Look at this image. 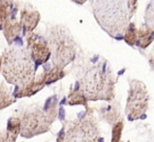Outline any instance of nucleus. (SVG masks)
I'll return each mask as SVG.
<instances>
[{
    "mask_svg": "<svg viewBox=\"0 0 154 142\" xmlns=\"http://www.w3.org/2000/svg\"><path fill=\"white\" fill-rule=\"evenodd\" d=\"M45 86V84L43 82V79L39 74L38 76H35V78L26 84L22 85V86H16L13 92V96L15 99L31 97V96L37 94L39 91H41Z\"/></svg>",
    "mask_w": 154,
    "mask_h": 142,
    "instance_id": "obj_10",
    "label": "nucleus"
},
{
    "mask_svg": "<svg viewBox=\"0 0 154 142\" xmlns=\"http://www.w3.org/2000/svg\"><path fill=\"white\" fill-rule=\"evenodd\" d=\"M1 68H2V58H1V55H0V73H1Z\"/></svg>",
    "mask_w": 154,
    "mask_h": 142,
    "instance_id": "obj_27",
    "label": "nucleus"
},
{
    "mask_svg": "<svg viewBox=\"0 0 154 142\" xmlns=\"http://www.w3.org/2000/svg\"><path fill=\"white\" fill-rule=\"evenodd\" d=\"M15 102V98L10 87L3 81H0V110L12 105Z\"/></svg>",
    "mask_w": 154,
    "mask_h": 142,
    "instance_id": "obj_17",
    "label": "nucleus"
},
{
    "mask_svg": "<svg viewBox=\"0 0 154 142\" xmlns=\"http://www.w3.org/2000/svg\"><path fill=\"white\" fill-rule=\"evenodd\" d=\"M40 13L30 5H26L20 10L19 22L22 26V35L26 36L31 32H34L40 22Z\"/></svg>",
    "mask_w": 154,
    "mask_h": 142,
    "instance_id": "obj_9",
    "label": "nucleus"
},
{
    "mask_svg": "<svg viewBox=\"0 0 154 142\" xmlns=\"http://www.w3.org/2000/svg\"><path fill=\"white\" fill-rule=\"evenodd\" d=\"M122 129H124V121H122V119H120V120H118L116 123H114V125H113L111 142H120Z\"/></svg>",
    "mask_w": 154,
    "mask_h": 142,
    "instance_id": "obj_21",
    "label": "nucleus"
},
{
    "mask_svg": "<svg viewBox=\"0 0 154 142\" xmlns=\"http://www.w3.org/2000/svg\"><path fill=\"white\" fill-rule=\"evenodd\" d=\"M68 104L69 105H84L87 108V110H90L88 105V99L86 95L77 87L75 91L71 92L68 96Z\"/></svg>",
    "mask_w": 154,
    "mask_h": 142,
    "instance_id": "obj_18",
    "label": "nucleus"
},
{
    "mask_svg": "<svg viewBox=\"0 0 154 142\" xmlns=\"http://www.w3.org/2000/svg\"><path fill=\"white\" fill-rule=\"evenodd\" d=\"M149 104L147 86L137 79H132L129 84V93L126 104V115L130 121L143 119Z\"/></svg>",
    "mask_w": 154,
    "mask_h": 142,
    "instance_id": "obj_7",
    "label": "nucleus"
},
{
    "mask_svg": "<svg viewBox=\"0 0 154 142\" xmlns=\"http://www.w3.org/2000/svg\"><path fill=\"white\" fill-rule=\"evenodd\" d=\"M3 1H5V2H9V3H13L15 0H3Z\"/></svg>",
    "mask_w": 154,
    "mask_h": 142,
    "instance_id": "obj_28",
    "label": "nucleus"
},
{
    "mask_svg": "<svg viewBox=\"0 0 154 142\" xmlns=\"http://www.w3.org/2000/svg\"><path fill=\"white\" fill-rule=\"evenodd\" d=\"M63 142H103L92 115L72 120L62 128Z\"/></svg>",
    "mask_w": 154,
    "mask_h": 142,
    "instance_id": "obj_5",
    "label": "nucleus"
},
{
    "mask_svg": "<svg viewBox=\"0 0 154 142\" xmlns=\"http://www.w3.org/2000/svg\"><path fill=\"white\" fill-rule=\"evenodd\" d=\"M1 31H2L5 40L8 41L10 45H13L14 43H16V41L19 40L20 36L22 35V26L19 20H17V18L10 19Z\"/></svg>",
    "mask_w": 154,
    "mask_h": 142,
    "instance_id": "obj_11",
    "label": "nucleus"
},
{
    "mask_svg": "<svg viewBox=\"0 0 154 142\" xmlns=\"http://www.w3.org/2000/svg\"><path fill=\"white\" fill-rule=\"evenodd\" d=\"M45 38L51 50L53 65L64 68L75 59L76 43L72 33L66 26L50 24L47 29Z\"/></svg>",
    "mask_w": 154,
    "mask_h": 142,
    "instance_id": "obj_4",
    "label": "nucleus"
},
{
    "mask_svg": "<svg viewBox=\"0 0 154 142\" xmlns=\"http://www.w3.org/2000/svg\"><path fill=\"white\" fill-rule=\"evenodd\" d=\"M41 77L43 79V82L45 85H50L56 81L62 79L66 76V72L63 68H58V66H45L43 72L40 73Z\"/></svg>",
    "mask_w": 154,
    "mask_h": 142,
    "instance_id": "obj_15",
    "label": "nucleus"
},
{
    "mask_svg": "<svg viewBox=\"0 0 154 142\" xmlns=\"http://www.w3.org/2000/svg\"><path fill=\"white\" fill-rule=\"evenodd\" d=\"M149 64H150V66H151L152 71H154V55L152 56V57H150V59H149Z\"/></svg>",
    "mask_w": 154,
    "mask_h": 142,
    "instance_id": "obj_24",
    "label": "nucleus"
},
{
    "mask_svg": "<svg viewBox=\"0 0 154 142\" xmlns=\"http://www.w3.org/2000/svg\"><path fill=\"white\" fill-rule=\"evenodd\" d=\"M18 10H19V5L15 1L13 3H9L3 0H0V30H2L10 19L17 18Z\"/></svg>",
    "mask_w": 154,
    "mask_h": 142,
    "instance_id": "obj_12",
    "label": "nucleus"
},
{
    "mask_svg": "<svg viewBox=\"0 0 154 142\" xmlns=\"http://www.w3.org/2000/svg\"><path fill=\"white\" fill-rule=\"evenodd\" d=\"M1 73L5 81L15 86H22L36 76V64L26 47L21 44L11 45L1 54Z\"/></svg>",
    "mask_w": 154,
    "mask_h": 142,
    "instance_id": "obj_1",
    "label": "nucleus"
},
{
    "mask_svg": "<svg viewBox=\"0 0 154 142\" xmlns=\"http://www.w3.org/2000/svg\"><path fill=\"white\" fill-rule=\"evenodd\" d=\"M114 75L106 61L93 65L79 80L78 89L91 101H111L114 98Z\"/></svg>",
    "mask_w": 154,
    "mask_h": 142,
    "instance_id": "obj_3",
    "label": "nucleus"
},
{
    "mask_svg": "<svg viewBox=\"0 0 154 142\" xmlns=\"http://www.w3.org/2000/svg\"><path fill=\"white\" fill-rule=\"evenodd\" d=\"M127 5H128V11H129V17L130 19L135 15L137 11V7H138V0H127Z\"/></svg>",
    "mask_w": 154,
    "mask_h": 142,
    "instance_id": "obj_22",
    "label": "nucleus"
},
{
    "mask_svg": "<svg viewBox=\"0 0 154 142\" xmlns=\"http://www.w3.org/2000/svg\"><path fill=\"white\" fill-rule=\"evenodd\" d=\"M99 116L110 124H114L120 120V105L118 102L112 101L110 104L99 110Z\"/></svg>",
    "mask_w": 154,
    "mask_h": 142,
    "instance_id": "obj_13",
    "label": "nucleus"
},
{
    "mask_svg": "<svg viewBox=\"0 0 154 142\" xmlns=\"http://www.w3.org/2000/svg\"><path fill=\"white\" fill-rule=\"evenodd\" d=\"M137 26H135V23L133 22H129L128 26H127L126 30H125L124 34H122V39L127 44L131 45H135L136 43V38H137Z\"/></svg>",
    "mask_w": 154,
    "mask_h": 142,
    "instance_id": "obj_19",
    "label": "nucleus"
},
{
    "mask_svg": "<svg viewBox=\"0 0 154 142\" xmlns=\"http://www.w3.org/2000/svg\"><path fill=\"white\" fill-rule=\"evenodd\" d=\"M0 142H11L5 131H0Z\"/></svg>",
    "mask_w": 154,
    "mask_h": 142,
    "instance_id": "obj_23",
    "label": "nucleus"
},
{
    "mask_svg": "<svg viewBox=\"0 0 154 142\" xmlns=\"http://www.w3.org/2000/svg\"><path fill=\"white\" fill-rule=\"evenodd\" d=\"M93 14L99 26L111 37L122 38L129 23L127 0H94Z\"/></svg>",
    "mask_w": 154,
    "mask_h": 142,
    "instance_id": "obj_2",
    "label": "nucleus"
},
{
    "mask_svg": "<svg viewBox=\"0 0 154 142\" xmlns=\"http://www.w3.org/2000/svg\"><path fill=\"white\" fill-rule=\"evenodd\" d=\"M57 142H63V135H62V129H61V131H60V133L58 134Z\"/></svg>",
    "mask_w": 154,
    "mask_h": 142,
    "instance_id": "obj_25",
    "label": "nucleus"
},
{
    "mask_svg": "<svg viewBox=\"0 0 154 142\" xmlns=\"http://www.w3.org/2000/svg\"><path fill=\"white\" fill-rule=\"evenodd\" d=\"M73 2H75V3H77V5H84V3H86L87 2V0H72Z\"/></svg>",
    "mask_w": 154,
    "mask_h": 142,
    "instance_id": "obj_26",
    "label": "nucleus"
},
{
    "mask_svg": "<svg viewBox=\"0 0 154 142\" xmlns=\"http://www.w3.org/2000/svg\"><path fill=\"white\" fill-rule=\"evenodd\" d=\"M153 41H154V31L152 29H150L146 24H143L140 28L137 29V38H136L135 45L145 50L147 47H149Z\"/></svg>",
    "mask_w": 154,
    "mask_h": 142,
    "instance_id": "obj_14",
    "label": "nucleus"
},
{
    "mask_svg": "<svg viewBox=\"0 0 154 142\" xmlns=\"http://www.w3.org/2000/svg\"><path fill=\"white\" fill-rule=\"evenodd\" d=\"M17 115L21 123L20 135L24 138H32L48 131L52 122L45 110L38 104L29 105L18 110Z\"/></svg>",
    "mask_w": 154,
    "mask_h": 142,
    "instance_id": "obj_6",
    "label": "nucleus"
},
{
    "mask_svg": "<svg viewBox=\"0 0 154 142\" xmlns=\"http://www.w3.org/2000/svg\"><path fill=\"white\" fill-rule=\"evenodd\" d=\"M26 49L36 66L47 63L51 58V50L47 38L38 33L31 32L26 35Z\"/></svg>",
    "mask_w": 154,
    "mask_h": 142,
    "instance_id": "obj_8",
    "label": "nucleus"
},
{
    "mask_svg": "<svg viewBox=\"0 0 154 142\" xmlns=\"http://www.w3.org/2000/svg\"><path fill=\"white\" fill-rule=\"evenodd\" d=\"M20 131H21V123H20L19 117L15 114L12 117H10V119L8 120L7 129H5L7 135L9 139L11 140V142H16L18 136L20 135Z\"/></svg>",
    "mask_w": 154,
    "mask_h": 142,
    "instance_id": "obj_16",
    "label": "nucleus"
},
{
    "mask_svg": "<svg viewBox=\"0 0 154 142\" xmlns=\"http://www.w3.org/2000/svg\"><path fill=\"white\" fill-rule=\"evenodd\" d=\"M145 24L154 31V0H151L146 8Z\"/></svg>",
    "mask_w": 154,
    "mask_h": 142,
    "instance_id": "obj_20",
    "label": "nucleus"
}]
</instances>
